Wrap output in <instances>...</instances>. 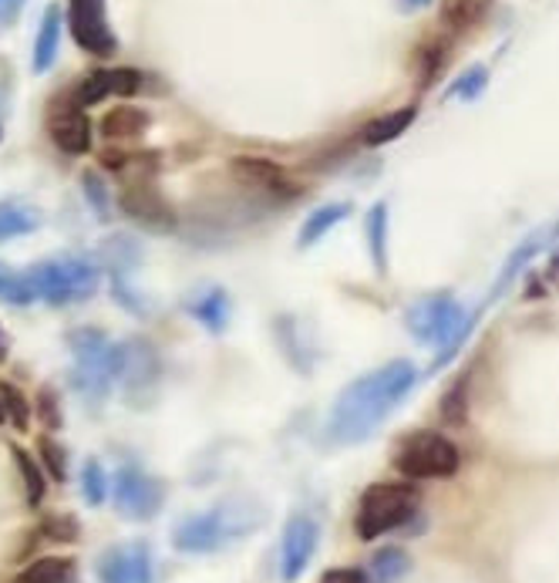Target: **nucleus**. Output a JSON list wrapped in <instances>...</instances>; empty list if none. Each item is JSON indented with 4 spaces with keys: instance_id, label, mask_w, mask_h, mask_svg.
Returning <instances> with one entry per match:
<instances>
[{
    "instance_id": "obj_18",
    "label": "nucleus",
    "mask_w": 559,
    "mask_h": 583,
    "mask_svg": "<svg viewBox=\"0 0 559 583\" xmlns=\"http://www.w3.org/2000/svg\"><path fill=\"white\" fill-rule=\"evenodd\" d=\"M415 115H418V109H415V105H408V109H397V112H387V115H381V119L368 122V125H364V132H361L364 145H384V142H394L397 135L412 129Z\"/></svg>"
},
{
    "instance_id": "obj_20",
    "label": "nucleus",
    "mask_w": 559,
    "mask_h": 583,
    "mask_svg": "<svg viewBox=\"0 0 559 583\" xmlns=\"http://www.w3.org/2000/svg\"><path fill=\"white\" fill-rule=\"evenodd\" d=\"M408 570H412V560H408L405 550H397V546H381V550L371 556L364 580H371V583H397Z\"/></svg>"
},
{
    "instance_id": "obj_2",
    "label": "nucleus",
    "mask_w": 559,
    "mask_h": 583,
    "mask_svg": "<svg viewBox=\"0 0 559 583\" xmlns=\"http://www.w3.org/2000/svg\"><path fill=\"white\" fill-rule=\"evenodd\" d=\"M405 324L422 345L442 348V355L432 361V371H435V368H445L458 355V348L468 341L475 317H465L462 304L442 290V294H428L418 304H412L405 310Z\"/></svg>"
},
{
    "instance_id": "obj_23",
    "label": "nucleus",
    "mask_w": 559,
    "mask_h": 583,
    "mask_svg": "<svg viewBox=\"0 0 559 583\" xmlns=\"http://www.w3.org/2000/svg\"><path fill=\"white\" fill-rule=\"evenodd\" d=\"M368 249L377 274H387V203H374L368 213Z\"/></svg>"
},
{
    "instance_id": "obj_30",
    "label": "nucleus",
    "mask_w": 559,
    "mask_h": 583,
    "mask_svg": "<svg viewBox=\"0 0 559 583\" xmlns=\"http://www.w3.org/2000/svg\"><path fill=\"white\" fill-rule=\"evenodd\" d=\"M445 61H448V44H445V41H432V44L422 48V54H418V78H422V89H428L432 81L442 74Z\"/></svg>"
},
{
    "instance_id": "obj_40",
    "label": "nucleus",
    "mask_w": 559,
    "mask_h": 583,
    "mask_svg": "<svg viewBox=\"0 0 559 583\" xmlns=\"http://www.w3.org/2000/svg\"><path fill=\"white\" fill-rule=\"evenodd\" d=\"M102 170H112V173H118V170H125V155L122 152H102Z\"/></svg>"
},
{
    "instance_id": "obj_31",
    "label": "nucleus",
    "mask_w": 559,
    "mask_h": 583,
    "mask_svg": "<svg viewBox=\"0 0 559 583\" xmlns=\"http://www.w3.org/2000/svg\"><path fill=\"white\" fill-rule=\"evenodd\" d=\"M478 11H483V8H478V0H445V4H442V24L452 28V31H465V28L475 24Z\"/></svg>"
},
{
    "instance_id": "obj_33",
    "label": "nucleus",
    "mask_w": 559,
    "mask_h": 583,
    "mask_svg": "<svg viewBox=\"0 0 559 583\" xmlns=\"http://www.w3.org/2000/svg\"><path fill=\"white\" fill-rule=\"evenodd\" d=\"M38 449H41V459H44V469L51 472V479L64 482L68 479V456H64V449L51 436H41Z\"/></svg>"
},
{
    "instance_id": "obj_14",
    "label": "nucleus",
    "mask_w": 559,
    "mask_h": 583,
    "mask_svg": "<svg viewBox=\"0 0 559 583\" xmlns=\"http://www.w3.org/2000/svg\"><path fill=\"white\" fill-rule=\"evenodd\" d=\"M51 139L68 155H85L92 149V122L82 109H68L51 122Z\"/></svg>"
},
{
    "instance_id": "obj_7",
    "label": "nucleus",
    "mask_w": 559,
    "mask_h": 583,
    "mask_svg": "<svg viewBox=\"0 0 559 583\" xmlns=\"http://www.w3.org/2000/svg\"><path fill=\"white\" fill-rule=\"evenodd\" d=\"M112 489V503L115 510L125 516V520H135V523H145L152 520L158 510H163V482L152 479L148 472L135 469V466H122L115 472V479L108 482Z\"/></svg>"
},
{
    "instance_id": "obj_5",
    "label": "nucleus",
    "mask_w": 559,
    "mask_h": 583,
    "mask_svg": "<svg viewBox=\"0 0 559 583\" xmlns=\"http://www.w3.org/2000/svg\"><path fill=\"white\" fill-rule=\"evenodd\" d=\"M34 290H38V300H48V304H77V300H89L92 294H99V284H102V274L92 260L85 257H54V260H44L38 267L28 270Z\"/></svg>"
},
{
    "instance_id": "obj_39",
    "label": "nucleus",
    "mask_w": 559,
    "mask_h": 583,
    "mask_svg": "<svg viewBox=\"0 0 559 583\" xmlns=\"http://www.w3.org/2000/svg\"><path fill=\"white\" fill-rule=\"evenodd\" d=\"M24 0H0V24H14Z\"/></svg>"
},
{
    "instance_id": "obj_11",
    "label": "nucleus",
    "mask_w": 559,
    "mask_h": 583,
    "mask_svg": "<svg viewBox=\"0 0 559 583\" xmlns=\"http://www.w3.org/2000/svg\"><path fill=\"white\" fill-rule=\"evenodd\" d=\"M118 206H122L125 216H132L135 223H142V226H148V229H173V226H176L173 206H169L163 196H158V190L148 186V183H132V186H125L122 196H118Z\"/></svg>"
},
{
    "instance_id": "obj_12",
    "label": "nucleus",
    "mask_w": 559,
    "mask_h": 583,
    "mask_svg": "<svg viewBox=\"0 0 559 583\" xmlns=\"http://www.w3.org/2000/svg\"><path fill=\"white\" fill-rule=\"evenodd\" d=\"M99 580L102 583H152V553L145 543L128 550L112 546L99 556Z\"/></svg>"
},
{
    "instance_id": "obj_28",
    "label": "nucleus",
    "mask_w": 559,
    "mask_h": 583,
    "mask_svg": "<svg viewBox=\"0 0 559 583\" xmlns=\"http://www.w3.org/2000/svg\"><path fill=\"white\" fill-rule=\"evenodd\" d=\"M14 462L21 469V479H24V492H28V503L31 507H41V499H44V475H41V466L14 446Z\"/></svg>"
},
{
    "instance_id": "obj_3",
    "label": "nucleus",
    "mask_w": 559,
    "mask_h": 583,
    "mask_svg": "<svg viewBox=\"0 0 559 583\" xmlns=\"http://www.w3.org/2000/svg\"><path fill=\"white\" fill-rule=\"evenodd\" d=\"M71 345V385L85 398H105L112 381L122 378L125 348L112 345L102 330H74Z\"/></svg>"
},
{
    "instance_id": "obj_35",
    "label": "nucleus",
    "mask_w": 559,
    "mask_h": 583,
    "mask_svg": "<svg viewBox=\"0 0 559 583\" xmlns=\"http://www.w3.org/2000/svg\"><path fill=\"white\" fill-rule=\"evenodd\" d=\"M41 533L48 540H58V543H74L77 540V523H74V516H48L41 523Z\"/></svg>"
},
{
    "instance_id": "obj_44",
    "label": "nucleus",
    "mask_w": 559,
    "mask_h": 583,
    "mask_svg": "<svg viewBox=\"0 0 559 583\" xmlns=\"http://www.w3.org/2000/svg\"><path fill=\"white\" fill-rule=\"evenodd\" d=\"M0 422H4V405H0Z\"/></svg>"
},
{
    "instance_id": "obj_24",
    "label": "nucleus",
    "mask_w": 559,
    "mask_h": 583,
    "mask_svg": "<svg viewBox=\"0 0 559 583\" xmlns=\"http://www.w3.org/2000/svg\"><path fill=\"white\" fill-rule=\"evenodd\" d=\"M145 129H148V112L128 109V105L112 109V112L102 119V132H105L108 139H132V135H142Z\"/></svg>"
},
{
    "instance_id": "obj_17",
    "label": "nucleus",
    "mask_w": 559,
    "mask_h": 583,
    "mask_svg": "<svg viewBox=\"0 0 559 583\" xmlns=\"http://www.w3.org/2000/svg\"><path fill=\"white\" fill-rule=\"evenodd\" d=\"M61 8L51 4L41 18V31H38V41H34V71L44 74L54 61H58V44H61Z\"/></svg>"
},
{
    "instance_id": "obj_27",
    "label": "nucleus",
    "mask_w": 559,
    "mask_h": 583,
    "mask_svg": "<svg viewBox=\"0 0 559 583\" xmlns=\"http://www.w3.org/2000/svg\"><path fill=\"white\" fill-rule=\"evenodd\" d=\"M0 405H4V419H11L18 432H28V426H31V401L24 398V391L14 388V385H0Z\"/></svg>"
},
{
    "instance_id": "obj_21",
    "label": "nucleus",
    "mask_w": 559,
    "mask_h": 583,
    "mask_svg": "<svg viewBox=\"0 0 559 583\" xmlns=\"http://www.w3.org/2000/svg\"><path fill=\"white\" fill-rule=\"evenodd\" d=\"M348 213H351V206L348 203H328V206H321V209H313L310 216H307V223L300 226V246H313L317 239H324L341 219H348Z\"/></svg>"
},
{
    "instance_id": "obj_19",
    "label": "nucleus",
    "mask_w": 559,
    "mask_h": 583,
    "mask_svg": "<svg viewBox=\"0 0 559 583\" xmlns=\"http://www.w3.org/2000/svg\"><path fill=\"white\" fill-rule=\"evenodd\" d=\"M41 226V213L34 206H24L18 200H8L0 203V243L8 239H18V236H28Z\"/></svg>"
},
{
    "instance_id": "obj_6",
    "label": "nucleus",
    "mask_w": 559,
    "mask_h": 583,
    "mask_svg": "<svg viewBox=\"0 0 559 583\" xmlns=\"http://www.w3.org/2000/svg\"><path fill=\"white\" fill-rule=\"evenodd\" d=\"M394 466L408 479H448L458 469V449L438 432H418L397 449Z\"/></svg>"
},
{
    "instance_id": "obj_15",
    "label": "nucleus",
    "mask_w": 559,
    "mask_h": 583,
    "mask_svg": "<svg viewBox=\"0 0 559 583\" xmlns=\"http://www.w3.org/2000/svg\"><path fill=\"white\" fill-rule=\"evenodd\" d=\"M229 176L239 186H257V190H280L283 186V170L270 158L260 155H236L229 162Z\"/></svg>"
},
{
    "instance_id": "obj_36",
    "label": "nucleus",
    "mask_w": 559,
    "mask_h": 583,
    "mask_svg": "<svg viewBox=\"0 0 559 583\" xmlns=\"http://www.w3.org/2000/svg\"><path fill=\"white\" fill-rule=\"evenodd\" d=\"M38 415H41V422H44V429H48V432L61 429V408H58L54 388H48V385L38 391Z\"/></svg>"
},
{
    "instance_id": "obj_26",
    "label": "nucleus",
    "mask_w": 559,
    "mask_h": 583,
    "mask_svg": "<svg viewBox=\"0 0 559 583\" xmlns=\"http://www.w3.org/2000/svg\"><path fill=\"white\" fill-rule=\"evenodd\" d=\"M489 85V68L486 64H472L468 71H462L455 81H452V89H448V99H462V102H475L478 95L486 92Z\"/></svg>"
},
{
    "instance_id": "obj_4",
    "label": "nucleus",
    "mask_w": 559,
    "mask_h": 583,
    "mask_svg": "<svg viewBox=\"0 0 559 583\" xmlns=\"http://www.w3.org/2000/svg\"><path fill=\"white\" fill-rule=\"evenodd\" d=\"M418 507V489L408 482H377L368 485L361 503H358V520L354 530L364 543L397 530L402 523H408V516Z\"/></svg>"
},
{
    "instance_id": "obj_32",
    "label": "nucleus",
    "mask_w": 559,
    "mask_h": 583,
    "mask_svg": "<svg viewBox=\"0 0 559 583\" xmlns=\"http://www.w3.org/2000/svg\"><path fill=\"white\" fill-rule=\"evenodd\" d=\"M442 419H445L448 426H462V422L468 419V381H465V378L455 381L452 391L442 398Z\"/></svg>"
},
{
    "instance_id": "obj_41",
    "label": "nucleus",
    "mask_w": 559,
    "mask_h": 583,
    "mask_svg": "<svg viewBox=\"0 0 559 583\" xmlns=\"http://www.w3.org/2000/svg\"><path fill=\"white\" fill-rule=\"evenodd\" d=\"M397 4H402V11H422L432 4V0H397Z\"/></svg>"
},
{
    "instance_id": "obj_16",
    "label": "nucleus",
    "mask_w": 559,
    "mask_h": 583,
    "mask_svg": "<svg viewBox=\"0 0 559 583\" xmlns=\"http://www.w3.org/2000/svg\"><path fill=\"white\" fill-rule=\"evenodd\" d=\"M186 310L206 327L213 335H222L226 324H229V297L222 287H209V290H199L186 300Z\"/></svg>"
},
{
    "instance_id": "obj_38",
    "label": "nucleus",
    "mask_w": 559,
    "mask_h": 583,
    "mask_svg": "<svg viewBox=\"0 0 559 583\" xmlns=\"http://www.w3.org/2000/svg\"><path fill=\"white\" fill-rule=\"evenodd\" d=\"M321 583H368L361 570H328Z\"/></svg>"
},
{
    "instance_id": "obj_37",
    "label": "nucleus",
    "mask_w": 559,
    "mask_h": 583,
    "mask_svg": "<svg viewBox=\"0 0 559 583\" xmlns=\"http://www.w3.org/2000/svg\"><path fill=\"white\" fill-rule=\"evenodd\" d=\"M82 190H85V196L92 200V206L99 209V216L105 219L112 206H108V190L102 186L99 173H85V176H82Z\"/></svg>"
},
{
    "instance_id": "obj_25",
    "label": "nucleus",
    "mask_w": 559,
    "mask_h": 583,
    "mask_svg": "<svg viewBox=\"0 0 559 583\" xmlns=\"http://www.w3.org/2000/svg\"><path fill=\"white\" fill-rule=\"evenodd\" d=\"M0 300L24 307V304H34V300H38V290H34V284H31L28 274L14 270V267H8V264H0Z\"/></svg>"
},
{
    "instance_id": "obj_22",
    "label": "nucleus",
    "mask_w": 559,
    "mask_h": 583,
    "mask_svg": "<svg viewBox=\"0 0 559 583\" xmlns=\"http://www.w3.org/2000/svg\"><path fill=\"white\" fill-rule=\"evenodd\" d=\"M74 563L68 556H41L18 573L14 583H71Z\"/></svg>"
},
{
    "instance_id": "obj_8",
    "label": "nucleus",
    "mask_w": 559,
    "mask_h": 583,
    "mask_svg": "<svg viewBox=\"0 0 559 583\" xmlns=\"http://www.w3.org/2000/svg\"><path fill=\"white\" fill-rule=\"evenodd\" d=\"M68 21H71V34H74L77 48H85L95 58L115 54L118 41L105 21V0H71Z\"/></svg>"
},
{
    "instance_id": "obj_13",
    "label": "nucleus",
    "mask_w": 559,
    "mask_h": 583,
    "mask_svg": "<svg viewBox=\"0 0 559 583\" xmlns=\"http://www.w3.org/2000/svg\"><path fill=\"white\" fill-rule=\"evenodd\" d=\"M556 233V226L552 229H536L532 236H526L516 249H513V254H509V260H506V267H503V274H499V280H496V287H493V294L486 297V304L483 307H489V304H496L509 287H513V280L526 270V264L539 254V249L549 243V236Z\"/></svg>"
},
{
    "instance_id": "obj_43",
    "label": "nucleus",
    "mask_w": 559,
    "mask_h": 583,
    "mask_svg": "<svg viewBox=\"0 0 559 583\" xmlns=\"http://www.w3.org/2000/svg\"><path fill=\"white\" fill-rule=\"evenodd\" d=\"M552 274H559V257L552 260Z\"/></svg>"
},
{
    "instance_id": "obj_1",
    "label": "nucleus",
    "mask_w": 559,
    "mask_h": 583,
    "mask_svg": "<svg viewBox=\"0 0 559 583\" xmlns=\"http://www.w3.org/2000/svg\"><path fill=\"white\" fill-rule=\"evenodd\" d=\"M415 385H418V368L412 361H387L384 368L351 381L331 408V422H328L331 439L341 446H358L371 439L387 415L408 398Z\"/></svg>"
},
{
    "instance_id": "obj_29",
    "label": "nucleus",
    "mask_w": 559,
    "mask_h": 583,
    "mask_svg": "<svg viewBox=\"0 0 559 583\" xmlns=\"http://www.w3.org/2000/svg\"><path fill=\"white\" fill-rule=\"evenodd\" d=\"M82 492H85V503L89 507H102L108 499V475L102 469L99 459H89L82 469Z\"/></svg>"
},
{
    "instance_id": "obj_42",
    "label": "nucleus",
    "mask_w": 559,
    "mask_h": 583,
    "mask_svg": "<svg viewBox=\"0 0 559 583\" xmlns=\"http://www.w3.org/2000/svg\"><path fill=\"white\" fill-rule=\"evenodd\" d=\"M8 361V338H4V330H0V365Z\"/></svg>"
},
{
    "instance_id": "obj_10",
    "label": "nucleus",
    "mask_w": 559,
    "mask_h": 583,
    "mask_svg": "<svg viewBox=\"0 0 559 583\" xmlns=\"http://www.w3.org/2000/svg\"><path fill=\"white\" fill-rule=\"evenodd\" d=\"M226 540H229V523L219 510L186 516L173 533V543H176L179 553H213Z\"/></svg>"
},
{
    "instance_id": "obj_34",
    "label": "nucleus",
    "mask_w": 559,
    "mask_h": 583,
    "mask_svg": "<svg viewBox=\"0 0 559 583\" xmlns=\"http://www.w3.org/2000/svg\"><path fill=\"white\" fill-rule=\"evenodd\" d=\"M105 81H108V95H118V99H128L138 92L142 85V74L132 71V68H115V71H105Z\"/></svg>"
},
{
    "instance_id": "obj_9",
    "label": "nucleus",
    "mask_w": 559,
    "mask_h": 583,
    "mask_svg": "<svg viewBox=\"0 0 559 583\" xmlns=\"http://www.w3.org/2000/svg\"><path fill=\"white\" fill-rule=\"evenodd\" d=\"M317 543H321V526H317L307 513L290 516L287 530H283V543H280V576L283 583L300 580V573L310 566Z\"/></svg>"
}]
</instances>
